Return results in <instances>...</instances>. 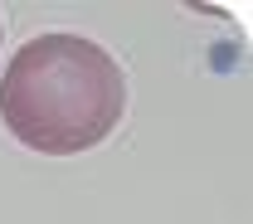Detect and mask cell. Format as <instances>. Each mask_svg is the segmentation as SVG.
<instances>
[{
    "mask_svg": "<svg viewBox=\"0 0 253 224\" xmlns=\"http://www.w3.org/2000/svg\"><path fill=\"white\" fill-rule=\"evenodd\" d=\"M0 30H5V25H0Z\"/></svg>",
    "mask_w": 253,
    "mask_h": 224,
    "instance_id": "2",
    "label": "cell"
},
{
    "mask_svg": "<svg viewBox=\"0 0 253 224\" xmlns=\"http://www.w3.org/2000/svg\"><path fill=\"white\" fill-rule=\"evenodd\" d=\"M126 112L117 59L83 34H39L0 73V122L44 156H78L107 141Z\"/></svg>",
    "mask_w": 253,
    "mask_h": 224,
    "instance_id": "1",
    "label": "cell"
}]
</instances>
